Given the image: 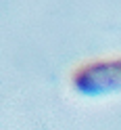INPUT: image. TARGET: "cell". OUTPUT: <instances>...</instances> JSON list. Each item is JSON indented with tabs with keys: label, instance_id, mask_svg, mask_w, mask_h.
I'll use <instances>...</instances> for the list:
<instances>
[{
	"label": "cell",
	"instance_id": "obj_1",
	"mask_svg": "<svg viewBox=\"0 0 121 130\" xmlns=\"http://www.w3.org/2000/svg\"><path fill=\"white\" fill-rule=\"evenodd\" d=\"M69 84L75 92L88 96L121 92V57H100L75 65Z\"/></svg>",
	"mask_w": 121,
	"mask_h": 130
}]
</instances>
